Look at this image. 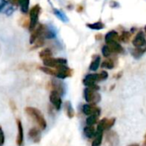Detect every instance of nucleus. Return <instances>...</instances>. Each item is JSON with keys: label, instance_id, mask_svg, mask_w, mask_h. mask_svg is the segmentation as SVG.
I'll return each instance as SVG.
<instances>
[{"label": "nucleus", "instance_id": "11", "mask_svg": "<svg viewBox=\"0 0 146 146\" xmlns=\"http://www.w3.org/2000/svg\"><path fill=\"white\" fill-rule=\"evenodd\" d=\"M17 129H18V133H17V146H23V128L22 121L19 119H17Z\"/></svg>", "mask_w": 146, "mask_h": 146}, {"label": "nucleus", "instance_id": "23", "mask_svg": "<svg viewBox=\"0 0 146 146\" xmlns=\"http://www.w3.org/2000/svg\"><path fill=\"white\" fill-rule=\"evenodd\" d=\"M98 117L97 115L96 114H91V115H89V117L87 118L86 119V124L87 125H94L97 123L98 121Z\"/></svg>", "mask_w": 146, "mask_h": 146}, {"label": "nucleus", "instance_id": "4", "mask_svg": "<svg viewBox=\"0 0 146 146\" xmlns=\"http://www.w3.org/2000/svg\"><path fill=\"white\" fill-rule=\"evenodd\" d=\"M71 70L66 66V64H59L55 67V76L58 78L64 79L66 78L70 77Z\"/></svg>", "mask_w": 146, "mask_h": 146}, {"label": "nucleus", "instance_id": "15", "mask_svg": "<svg viewBox=\"0 0 146 146\" xmlns=\"http://www.w3.org/2000/svg\"><path fill=\"white\" fill-rule=\"evenodd\" d=\"M107 45L109 46L112 52H116V53L123 52V47L121 46V45L117 40L112 41V42H110V43H108Z\"/></svg>", "mask_w": 146, "mask_h": 146}, {"label": "nucleus", "instance_id": "6", "mask_svg": "<svg viewBox=\"0 0 146 146\" xmlns=\"http://www.w3.org/2000/svg\"><path fill=\"white\" fill-rule=\"evenodd\" d=\"M60 96H61L58 92H56L54 90H52L51 91L49 99H50L51 103L53 105V107L57 110H59L61 108V106H62V100H61V97Z\"/></svg>", "mask_w": 146, "mask_h": 146}, {"label": "nucleus", "instance_id": "3", "mask_svg": "<svg viewBox=\"0 0 146 146\" xmlns=\"http://www.w3.org/2000/svg\"><path fill=\"white\" fill-rule=\"evenodd\" d=\"M40 12V6L39 5H35L29 11V17H30V23H29V30L33 31L39 21V16Z\"/></svg>", "mask_w": 146, "mask_h": 146}, {"label": "nucleus", "instance_id": "22", "mask_svg": "<svg viewBox=\"0 0 146 146\" xmlns=\"http://www.w3.org/2000/svg\"><path fill=\"white\" fill-rule=\"evenodd\" d=\"M86 26L91 29H94V30H100V29H102L104 28V24L102 22H96L94 23H87Z\"/></svg>", "mask_w": 146, "mask_h": 146}, {"label": "nucleus", "instance_id": "31", "mask_svg": "<svg viewBox=\"0 0 146 146\" xmlns=\"http://www.w3.org/2000/svg\"><path fill=\"white\" fill-rule=\"evenodd\" d=\"M10 105H11V108H12V110H13V111H15V110L17 109V108H16V104L14 103V102L11 101V102H10Z\"/></svg>", "mask_w": 146, "mask_h": 146}, {"label": "nucleus", "instance_id": "1", "mask_svg": "<svg viewBox=\"0 0 146 146\" xmlns=\"http://www.w3.org/2000/svg\"><path fill=\"white\" fill-rule=\"evenodd\" d=\"M25 112L28 115H29L40 126V129L45 130L46 128V121L43 116V114L41 113V112L35 108L32 107H27L25 108Z\"/></svg>", "mask_w": 146, "mask_h": 146}, {"label": "nucleus", "instance_id": "34", "mask_svg": "<svg viewBox=\"0 0 146 146\" xmlns=\"http://www.w3.org/2000/svg\"><path fill=\"white\" fill-rule=\"evenodd\" d=\"M145 31H146V26H145Z\"/></svg>", "mask_w": 146, "mask_h": 146}, {"label": "nucleus", "instance_id": "24", "mask_svg": "<svg viewBox=\"0 0 146 146\" xmlns=\"http://www.w3.org/2000/svg\"><path fill=\"white\" fill-rule=\"evenodd\" d=\"M53 12H54V15L59 19V20H61L62 22H64V23H66L67 21H68V18H67V17L63 13V12H61L60 11H58V10H56V9H53Z\"/></svg>", "mask_w": 146, "mask_h": 146}, {"label": "nucleus", "instance_id": "5", "mask_svg": "<svg viewBox=\"0 0 146 146\" xmlns=\"http://www.w3.org/2000/svg\"><path fill=\"white\" fill-rule=\"evenodd\" d=\"M43 63L45 64V66L49 67V68H55L56 66L59 65V64H67V60L65 58H47L43 59Z\"/></svg>", "mask_w": 146, "mask_h": 146}, {"label": "nucleus", "instance_id": "13", "mask_svg": "<svg viewBox=\"0 0 146 146\" xmlns=\"http://www.w3.org/2000/svg\"><path fill=\"white\" fill-rule=\"evenodd\" d=\"M29 137L35 142V143H40V139H41V133H40V131L35 127L30 129L29 132Z\"/></svg>", "mask_w": 146, "mask_h": 146}, {"label": "nucleus", "instance_id": "27", "mask_svg": "<svg viewBox=\"0 0 146 146\" xmlns=\"http://www.w3.org/2000/svg\"><path fill=\"white\" fill-rule=\"evenodd\" d=\"M40 70L43 72H45L46 74H48V75H51V76H55V70H52L51 68L49 67H40Z\"/></svg>", "mask_w": 146, "mask_h": 146}, {"label": "nucleus", "instance_id": "8", "mask_svg": "<svg viewBox=\"0 0 146 146\" xmlns=\"http://www.w3.org/2000/svg\"><path fill=\"white\" fill-rule=\"evenodd\" d=\"M114 123H115V118H111V119L104 118L99 121V123L97 125V128L101 129L102 131L109 130L114 125Z\"/></svg>", "mask_w": 146, "mask_h": 146}, {"label": "nucleus", "instance_id": "19", "mask_svg": "<svg viewBox=\"0 0 146 146\" xmlns=\"http://www.w3.org/2000/svg\"><path fill=\"white\" fill-rule=\"evenodd\" d=\"M18 5L21 7V11L23 13L26 14L29 12V0H18Z\"/></svg>", "mask_w": 146, "mask_h": 146}, {"label": "nucleus", "instance_id": "26", "mask_svg": "<svg viewBox=\"0 0 146 146\" xmlns=\"http://www.w3.org/2000/svg\"><path fill=\"white\" fill-rule=\"evenodd\" d=\"M102 67L106 69H113L114 67V63L112 59H107L103 61V63L102 64Z\"/></svg>", "mask_w": 146, "mask_h": 146}, {"label": "nucleus", "instance_id": "10", "mask_svg": "<svg viewBox=\"0 0 146 146\" xmlns=\"http://www.w3.org/2000/svg\"><path fill=\"white\" fill-rule=\"evenodd\" d=\"M45 28H46L45 25H41V24H40V25H39L36 29H35L33 30V33H32V35H31V36H30V40H29L30 44H34V43L35 42V40H36L40 36L42 35Z\"/></svg>", "mask_w": 146, "mask_h": 146}, {"label": "nucleus", "instance_id": "20", "mask_svg": "<svg viewBox=\"0 0 146 146\" xmlns=\"http://www.w3.org/2000/svg\"><path fill=\"white\" fill-rule=\"evenodd\" d=\"M101 64V58L99 56L96 57V58L91 62L90 64V70H93V71H96L98 70L99 66Z\"/></svg>", "mask_w": 146, "mask_h": 146}, {"label": "nucleus", "instance_id": "28", "mask_svg": "<svg viewBox=\"0 0 146 146\" xmlns=\"http://www.w3.org/2000/svg\"><path fill=\"white\" fill-rule=\"evenodd\" d=\"M102 55L106 58H108L111 54V50L109 48V46L108 45H105L102 46Z\"/></svg>", "mask_w": 146, "mask_h": 146}, {"label": "nucleus", "instance_id": "32", "mask_svg": "<svg viewBox=\"0 0 146 146\" xmlns=\"http://www.w3.org/2000/svg\"><path fill=\"white\" fill-rule=\"evenodd\" d=\"M11 3L14 5H18V0H10Z\"/></svg>", "mask_w": 146, "mask_h": 146}, {"label": "nucleus", "instance_id": "30", "mask_svg": "<svg viewBox=\"0 0 146 146\" xmlns=\"http://www.w3.org/2000/svg\"><path fill=\"white\" fill-rule=\"evenodd\" d=\"M100 74V78H101V81H103V80H106L108 77V72L106 70H102L101 73H99Z\"/></svg>", "mask_w": 146, "mask_h": 146}, {"label": "nucleus", "instance_id": "14", "mask_svg": "<svg viewBox=\"0 0 146 146\" xmlns=\"http://www.w3.org/2000/svg\"><path fill=\"white\" fill-rule=\"evenodd\" d=\"M103 131H104L96 128V134H95V136H94V137H95V139L93 140L91 146H100V145L102 144V137H103Z\"/></svg>", "mask_w": 146, "mask_h": 146}, {"label": "nucleus", "instance_id": "29", "mask_svg": "<svg viewBox=\"0 0 146 146\" xmlns=\"http://www.w3.org/2000/svg\"><path fill=\"white\" fill-rule=\"evenodd\" d=\"M5 137L4 131L2 127H0V146H3L5 144Z\"/></svg>", "mask_w": 146, "mask_h": 146}, {"label": "nucleus", "instance_id": "17", "mask_svg": "<svg viewBox=\"0 0 146 146\" xmlns=\"http://www.w3.org/2000/svg\"><path fill=\"white\" fill-rule=\"evenodd\" d=\"M64 110H65V113H66V115L68 118L71 119L75 116V111L73 109V107L70 102H66L64 103Z\"/></svg>", "mask_w": 146, "mask_h": 146}, {"label": "nucleus", "instance_id": "18", "mask_svg": "<svg viewBox=\"0 0 146 146\" xmlns=\"http://www.w3.org/2000/svg\"><path fill=\"white\" fill-rule=\"evenodd\" d=\"M96 128L93 126V125H87L84 127V135L89 137V138H91V137H94L95 134H96Z\"/></svg>", "mask_w": 146, "mask_h": 146}, {"label": "nucleus", "instance_id": "2", "mask_svg": "<svg viewBox=\"0 0 146 146\" xmlns=\"http://www.w3.org/2000/svg\"><path fill=\"white\" fill-rule=\"evenodd\" d=\"M84 96L85 101L91 104H96L101 101V96L97 92V90L90 87H87L84 89Z\"/></svg>", "mask_w": 146, "mask_h": 146}, {"label": "nucleus", "instance_id": "25", "mask_svg": "<svg viewBox=\"0 0 146 146\" xmlns=\"http://www.w3.org/2000/svg\"><path fill=\"white\" fill-rule=\"evenodd\" d=\"M130 38H131V34L129 32H127V31H125L119 37V40H120V41H122L124 43H126L130 40Z\"/></svg>", "mask_w": 146, "mask_h": 146}, {"label": "nucleus", "instance_id": "12", "mask_svg": "<svg viewBox=\"0 0 146 146\" xmlns=\"http://www.w3.org/2000/svg\"><path fill=\"white\" fill-rule=\"evenodd\" d=\"M51 89L52 90H54L56 92H58L60 96L64 95V86L63 84L58 80H52L51 81Z\"/></svg>", "mask_w": 146, "mask_h": 146}, {"label": "nucleus", "instance_id": "21", "mask_svg": "<svg viewBox=\"0 0 146 146\" xmlns=\"http://www.w3.org/2000/svg\"><path fill=\"white\" fill-rule=\"evenodd\" d=\"M39 56H40V58L43 60V59H45V58H47L52 57V51H51L49 48H45V49H42V50L40 52Z\"/></svg>", "mask_w": 146, "mask_h": 146}, {"label": "nucleus", "instance_id": "33", "mask_svg": "<svg viewBox=\"0 0 146 146\" xmlns=\"http://www.w3.org/2000/svg\"><path fill=\"white\" fill-rule=\"evenodd\" d=\"M144 145L146 146V134H145V136H144Z\"/></svg>", "mask_w": 146, "mask_h": 146}, {"label": "nucleus", "instance_id": "16", "mask_svg": "<svg viewBox=\"0 0 146 146\" xmlns=\"http://www.w3.org/2000/svg\"><path fill=\"white\" fill-rule=\"evenodd\" d=\"M114 40H117V41L119 40V35L116 31L111 30L105 35V41L107 44H108V43L114 41Z\"/></svg>", "mask_w": 146, "mask_h": 146}, {"label": "nucleus", "instance_id": "9", "mask_svg": "<svg viewBox=\"0 0 146 146\" xmlns=\"http://www.w3.org/2000/svg\"><path fill=\"white\" fill-rule=\"evenodd\" d=\"M132 44L135 47H142L146 44V39L143 31H139L132 40Z\"/></svg>", "mask_w": 146, "mask_h": 146}, {"label": "nucleus", "instance_id": "7", "mask_svg": "<svg viewBox=\"0 0 146 146\" xmlns=\"http://www.w3.org/2000/svg\"><path fill=\"white\" fill-rule=\"evenodd\" d=\"M82 109H83L84 113L86 114V115H88V116L89 115H91V114H96V115L99 116L100 113H101L100 108H97L96 106V104H91V103L85 104V105L83 106V108Z\"/></svg>", "mask_w": 146, "mask_h": 146}]
</instances>
